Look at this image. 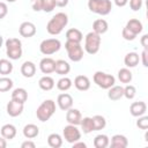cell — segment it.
I'll list each match as a JSON object with an SVG mask.
<instances>
[{"label": "cell", "instance_id": "1", "mask_svg": "<svg viewBox=\"0 0 148 148\" xmlns=\"http://www.w3.org/2000/svg\"><path fill=\"white\" fill-rule=\"evenodd\" d=\"M68 23V16L67 14L59 12L57 13L46 24V30L50 35H58L62 31V29Z\"/></svg>", "mask_w": 148, "mask_h": 148}, {"label": "cell", "instance_id": "2", "mask_svg": "<svg viewBox=\"0 0 148 148\" xmlns=\"http://www.w3.org/2000/svg\"><path fill=\"white\" fill-rule=\"evenodd\" d=\"M56 112V103L52 99H45L36 110V116L38 120L46 121L49 120L52 114Z\"/></svg>", "mask_w": 148, "mask_h": 148}, {"label": "cell", "instance_id": "3", "mask_svg": "<svg viewBox=\"0 0 148 148\" xmlns=\"http://www.w3.org/2000/svg\"><path fill=\"white\" fill-rule=\"evenodd\" d=\"M88 8L92 13L99 15H108L112 9V3L111 0H89Z\"/></svg>", "mask_w": 148, "mask_h": 148}, {"label": "cell", "instance_id": "4", "mask_svg": "<svg viewBox=\"0 0 148 148\" xmlns=\"http://www.w3.org/2000/svg\"><path fill=\"white\" fill-rule=\"evenodd\" d=\"M101 46V35L90 31L87 34L84 39V50L89 54H95L98 52Z\"/></svg>", "mask_w": 148, "mask_h": 148}, {"label": "cell", "instance_id": "5", "mask_svg": "<svg viewBox=\"0 0 148 148\" xmlns=\"http://www.w3.org/2000/svg\"><path fill=\"white\" fill-rule=\"evenodd\" d=\"M92 80L94 82L101 87L102 89H109L111 88L112 86H114V82H116V79L113 75L111 74H106L104 72H101V71H97L94 76H92Z\"/></svg>", "mask_w": 148, "mask_h": 148}, {"label": "cell", "instance_id": "6", "mask_svg": "<svg viewBox=\"0 0 148 148\" xmlns=\"http://www.w3.org/2000/svg\"><path fill=\"white\" fill-rule=\"evenodd\" d=\"M65 49L67 51L68 58L72 61H80L83 58V49L80 45V43L76 42H71V40H66L65 43Z\"/></svg>", "mask_w": 148, "mask_h": 148}, {"label": "cell", "instance_id": "7", "mask_svg": "<svg viewBox=\"0 0 148 148\" xmlns=\"http://www.w3.org/2000/svg\"><path fill=\"white\" fill-rule=\"evenodd\" d=\"M61 47V43L59 39L57 38H47V39H44L40 45H39V50L45 56H50V54H53L56 53L57 51H59Z\"/></svg>", "mask_w": 148, "mask_h": 148}, {"label": "cell", "instance_id": "8", "mask_svg": "<svg viewBox=\"0 0 148 148\" xmlns=\"http://www.w3.org/2000/svg\"><path fill=\"white\" fill-rule=\"evenodd\" d=\"M62 133H64L65 140H66L67 142H69V143H73V142H75V141H79L80 138H81V132L76 128L75 125H72V124L65 126Z\"/></svg>", "mask_w": 148, "mask_h": 148}, {"label": "cell", "instance_id": "9", "mask_svg": "<svg viewBox=\"0 0 148 148\" xmlns=\"http://www.w3.org/2000/svg\"><path fill=\"white\" fill-rule=\"evenodd\" d=\"M18 32L22 37H25V38L32 37L36 34V25L32 22H29V21L22 22L20 28H18Z\"/></svg>", "mask_w": 148, "mask_h": 148}, {"label": "cell", "instance_id": "10", "mask_svg": "<svg viewBox=\"0 0 148 148\" xmlns=\"http://www.w3.org/2000/svg\"><path fill=\"white\" fill-rule=\"evenodd\" d=\"M6 109H7V113L10 117H17L23 111V103H20V102H16L14 99H10L7 103Z\"/></svg>", "mask_w": 148, "mask_h": 148}, {"label": "cell", "instance_id": "11", "mask_svg": "<svg viewBox=\"0 0 148 148\" xmlns=\"http://www.w3.org/2000/svg\"><path fill=\"white\" fill-rule=\"evenodd\" d=\"M57 103L59 105V108L64 111H67L68 109L72 108L73 105V97L67 94V92H64V94H60L57 98Z\"/></svg>", "mask_w": 148, "mask_h": 148}, {"label": "cell", "instance_id": "12", "mask_svg": "<svg viewBox=\"0 0 148 148\" xmlns=\"http://www.w3.org/2000/svg\"><path fill=\"white\" fill-rule=\"evenodd\" d=\"M146 110H147V105H146V103L142 102V101L133 102V103L131 104V106H130V112H131V114L134 116V117H140V116L145 114Z\"/></svg>", "mask_w": 148, "mask_h": 148}, {"label": "cell", "instance_id": "13", "mask_svg": "<svg viewBox=\"0 0 148 148\" xmlns=\"http://www.w3.org/2000/svg\"><path fill=\"white\" fill-rule=\"evenodd\" d=\"M82 119V114L77 109H68L67 113H66V120L68 121V124L72 125H80Z\"/></svg>", "mask_w": 148, "mask_h": 148}, {"label": "cell", "instance_id": "14", "mask_svg": "<svg viewBox=\"0 0 148 148\" xmlns=\"http://www.w3.org/2000/svg\"><path fill=\"white\" fill-rule=\"evenodd\" d=\"M54 62L56 60H53L50 57H45L40 60L39 62V68L42 71V73L44 74H50L52 72H54Z\"/></svg>", "mask_w": 148, "mask_h": 148}, {"label": "cell", "instance_id": "15", "mask_svg": "<svg viewBox=\"0 0 148 148\" xmlns=\"http://www.w3.org/2000/svg\"><path fill=\"white\" fill-rule=\"evenodd\" d=\"M74 86L80 91H86L90 88V80L86 75H77L74 79Z\"/></svg>", "mask_w": 148, "mask_h": 148}, {"label": "cell", "instance_id": "16", "mask_svg": "<svg viewBox=\"0 0 148 148\" xmlns=\"http://www.w3.org/2000/svg\"><path fill=\"white\" fill-rule=\"evenodd\" d=\"M71 71V66L67 61L62 60V59H59L54 62V72L59 75H66L68 74Z\"/></svg>", "mask_w": 148, "mask_h": 148}, {"label": "cell", "instance_id": "17", "mask_svg": "<svg viewBox=\"0 0 148 148\" xmlns=\"http://www.w3.org/2000/svg\"><path fill=\"white\" fill-rule=\"evenodd\" d=\"M128 141L125 135L116 134L111 138V148H126Z\"/></svg>", "mask_w": 148, "mask_h": 148}, {"label": "cell", "instance_id": "18", "mask_svg": "<svg viewBox=\"0 0 148 148\" xmlns=\"http://www.w3.org/2000/svg\"><path fill=\"white\" fill-rule=\"evenodd\" d=\"M21 73L24 77H32L36 73V66L31 61H24L21 66Z\"/></svg>", "mask_w": 148, "mask_h": 148}, {"label": "cell", "instance_id": "19", "mask_svg": "<svg viewBox=\"0 0 148 148\" xmlns=\"http://www.w3.org/2000/svg\"><path fill=\"white\" fill-rule=\"evenodd\" d=\"M124 96V87L121 86H112L109 88L108 91V97L111 101H118Z\"/></svg>", "mask_w": 148, "mask_h": 148}, {"label": "cell", "instance_id": "20", "mask_svg": "<svg viewBox=\"0 0 148 148\" xmlns=\"http://www.w3.org/2000/svg\"><path fill=\"white\" fill-rule=\"evenodd\" d=\"M108 28H109V24L104 18H97L92 23V31L98 34V35H102V34L106 32Z\"/></svg>", "mask_w": 148, "mask_h": 148}, {"label": "cell", "instance_id": "21", "mask_svg": "<svg viewBox=\"0 0 148 148\" xmlns=\"http://www.w3.org/2000/svg\"><path fill=\"white\" fill-rule=\"evenodd\" d=\"M66 39L67 40H71V42H76V43H80L82 39H83V35L82 32L76 29V28H71L66 31Z\"/></svg>", "mask_w": 148, "mask_h": 148}, {"label": "cell", "instance_id": "22", "mask_svg": "<svg viewBox=\"0 0 148 148\" xmlns=\"http://www.w3.org/2000/svg\"><path fill=\"white\" fill-rule=\"evenodd\" d=\"M12 99L24 104V102L28 99V92H27V90L24 88H16V89H14L13 92H12Z\"/></svg>", "mask_w": 148, "mask_h": 148}, {"label": "cell", "instance_id": "23", "mask_svg": "<svg viewBox=\"0 0 148 148\" xmlns=\"http://www.w3.org/2000/svg\"><path fill=\"white\" fill-rule=\"evenodd\" d=\"M140 61V56L136 52H130L125 56L124 58V62L127 67H135Z\"/></svg>", "mask_w": 148, "mask_h": 148}, {"label": "cell", "instance_id": "24", "mask_svg": "<svg viewBox=\"0 0 148 148\" xmlns=\"http://www.w3.org/2000/svg\"><path fill=\"white\" fill-rule=\"evenodd\" d=\"M38 86H39V88H40L42 90H45V91L51 90V89L54 87V80H53L51 76L45 75V76H43V77L39 79Z\"/></svg>", "mask_w": 148, "mask_h": 148}, {"label": "cell", "instance_id": "25", "mask_svg": "<svg viewBox=\"0 0 148 148\" xmlns=\"http://www.w3.org/2000/svg\"><path fill=\"white\" fill-rule=\"evenodd\" d=\"M0 132H1V135L5 138V139H14V136L16 135V128H15V126L14 125H12V124H6V125H3L2 127H1V130H0Z\"/></svg>", "mask_w": 148, "mask_h": 148}, {"label": "cell", "instance_id": "26", "mask_svg": "<svg viewBox=\"0 0 148 148\" xmlns=\"http://www.w3.org/2000/svg\"><path fill=\"white\" fill-rule=\"evenodd\" d=\"M38 133H39V128L35 124H28L23 127V134L27 139H34L38 135Z\"/></svg>", "mask_w": 148, "mask_h": 148}, {"label": "cell", "instance_id": "27", "mask_svg": "<svg viewBox=\"0 0 148 148\" xmlns=\"http://www.w3.org/2000/svg\"><path fill=\"white\" fill-rule=\"evenodd\" d=\"M126 27L132 31V32H134L135 35H138V34H140L141 31H142V23L138 20V18H131V20H128L127 21V23H126Z\"/></svg>", "mask_w": 148, "mask_h": 148}, {"label": "cell", "instance_id": "28", "mask_svg": "<svg viewBox=\"0 0 148 148\" xmlns=\"http://www.w3.org/2000/svg\"><path fill=\"white\" fill-rule=\"evenodd\" d=\"M118 79L121 83H130L132 81V72L128 68H120L118 71Z\"/></svg>", "mask_w": 148, "mask_h": 148}, {"label": "cell", "instance_id": "29", "mask_svg": "<svg viewBox=\"0 0 148 148\" xmlns=\"http://www.w3.org/2000/svg\"><path fill=\"white\" fill-rule=\"evenodd\" d=\"M47 143L52 148H59L62 145V139H61V136L59 134L52 133V134H50L47 136Z\"/></svg>", "mask_w": 148, "mask_h": 148}, {"label": "cell", "instance_id": "30", "mask_svg": "<svg viewBox=\"0 0 148 148\" xmlns=\"http://www.w3.org/2000/svg\"><path fill=\"white\" fill-rule=\"evenodd\" d=\"M109 145V138L105 134H98L94 139V146L95 148H105Z\"/></svg>", "mask_w": 148, "mask_h": 148}, {"label": "cell", "instance_id": "31", "mask_svg": "<svg viewBox=\"0 0 148 148\" xmlns=\"http://www.w3.org/2000/svg\"><path fill=\"white\" fill-rule=\"evenodd\" d=\"M13 71V64L7 59H0V74L1 75H8Z\"/></svg>", "mask_w": 148, "mask_h": 148}, {"label": "cell", "instance_id": "32", "mask_svg": "<svg viewBox=\"0 0 148 148\" xmlns=\"http://www.w3.org/2000/svg\"><path fill=\"white\" fill-rule=\"evenodd\" d=\"M81 127H82V131L83 133L88 134L90 132L94 131V124H92V119L90 117H84L81 119V123H80Z\"/></svg>", "mask_w": 148, "mask_h": 148}, {"label": "cell", "instance_id": "33", "mask_svg": "<svg viewBox=\"0 0 148 148\" xmlns=\"http://www.w3.org/2000/svg\"><path fill=\"white\" fill-rule=\"evenodd\" d=\"M91 119H92V124H94V131L103 130L105 127V125H106V120H105V118L103 116L96 114Z\"/></svg>", "mask_w": 148, "mask_h": 148}, {"label": "cell", "instance_id": "34", "mask_svg": "<svg viewBox=\"0 0 148 148\" xmlns=\"http://www.w3.org/2000/svg\"><path fill=\"white\" fill-rule=\"evenodd\" d=\"M71 87H72V81H71L69 77L64 76V77L59 79L58 82H57V88H58L59 90H61V91H66V90H68Z\"/></svg>", "mask_w": 148, "mask_h": 148}, {"label": "cell", "instance_id": "35", "mask_svg": "<svg viewBox=\"0 0 148 148\" xmlns=\"http://www.w3.org/2000/svg\"><path fill=\"white\" fill-rule=\"evenodd\" d=\"M13 87V80L7 77V76H2L0 77V92H5L8 91L9 89H12Z\"/></svg>", "mask_w": 148, "mask_h": 148}, {"label": "cell", "instance_id": "36", "mask_svg": "<svg viewBox=\"0 0 148 148\" xmlns=\"http://www.w3.org/2000/svg\"><path fill=\"white\" fill-rule=\"evenodd\" d=\"M6 54L9 59H13V60H16V59H20L21 56H22V47H14V49H8L6 50Z\"/></svg>", "mask_w": 148, "mask_h": 148}, {"label": "cell", "instance_id": "37", "mask_svg": "<svg viewBox=\"0 0 148 148\" xmlns=\"http://www.w3.org/2000/svg\"><path fill=\"white\" fill-rule=\"evenodd\" d=\"M14 47H22V43L18 38H8L6 40V50L8 49H14Z\"/></svg>", "mask_w": 148, "mask_h": 148}, {"label": "cell", "instance_id": "38", "mask_svg": "<svg viewBox=\"0 0 148 148\" xmlns=\"http://www.w3.org/2000/svg\"><path fill=\"white\" fill-rule=\"evenodd\" d=\"M135 92H136V89L134 86L132 84H127L125 88H124V96L127 98V99H132L134 96H135Z\"/></svg>", "mask_w": 148, "mask_h": 148}, {"label": "cell", "instance_id": "39", "mask_svg": "<svg viewBox=\"0 0 148 148\" xmlns=\"http://www.w3.org/2000/svg\"><path fill=\"white\" fill-rule=\"evenodd\" d=\"M136 126L140 130H147L148 128V117L143 116V114H142V117L140 116L139 119L136 120Z\"/></svg>", "mask_w": 148, "mask_h": 148}, {"label": "cell", "instance_id": "40", "mask_svg": "<svg viewBox=\"0 0 148 148\" xmlns=\"http://www.w3.org/2000/svg\"><path fill=\"white\" fill-rule=\"evenodd\" d=\"M54 8H56V5H54L53 0H43V8H42V10H44L46 13H50Z\"/></svg>", "mask_w": 148, "mask_h": 148}, {"label": "cell", "instance_id": "41", "mask_svg": "<svg viewBox=\"0 0 148 148\" xmlns=\"http://www.w3.org/2000/svg\"><path fill=\"white\" fill-rule=\"evenodd\" d=\"M121 36H123L124 39H126V40H133V39L136 37V35H135L134 32H132L127 27H125V28L123 29V31H121Z\"/></svg>", "mask_w": 148, "mask_h": 148}, {"label": "cell", "instance_id": "42", "mask_svg": "<svg viewBox=\"0 0 148 148\" xmlns=\"http://www.w3.org/2000/svg\"><path fill=\"white\" fill-rule=\"evenodd\" d=\"M141 6H142V0H130V7L134 12L139 10L141 8Z\"/></svg>", "mask_w": 148, "mask_h": 148}, {"label": "cell", "instance_id": "43", "mask_svg": "<svg viewBox=\"0 0 148 148\" xmlns=\"http://www.w3.org/2000/svg\"><path fill=\"white\" fill-rule=\"evenodd\" d=\"M31 6L35 12H39L43 8V0H31Z\"/></svg>", "mask_w": 148, "mask_h": 148}, {"label": "cell", "instance_id": "44", "mask_svg": "<svg viewBox=\"0 0 148 148\" xmlns=\"http://www.w3.org/2000/svg\"><path fill=\"white\" fill-rule=\"evenodd\" d=\"M8 13V7H7V3L6 2H0V20L3 18Z\"/></svg>", "mask_w": 148, "mask_h": 148}, {"label": "cell", "instance_id": "45", "mask_svg": "<svg viewBox=\"0 0 148 148\" xmlns=\"http://www.w3.org/2000/svg\"><path fill=\"white\" fill-rule=\"evenodd\" d=\"M141 59H142V65L147 67L148 66V49H143L141 53Z\"/></svg>", "mask_w": 148, "mask_h": 148}, {"label": "cell", "instance_id": "46", "mask_svg": "<svg viewBox=\"0 0 148 148\" xmlns=\"http://www.w3.org/2000/svg\"><path fill=\"white\" fill-rule=\"evenodd\" d=\"M141 45L143 46V49H148V35L145 34L142 37H141Z\"/></svg>", "mask_w": 148, "mask_h": 148}, {"label": "cell", "instance_id": "47", "mask_svg": "<svg viewBox=\"0 0 148 148\" xmlns=\"http://www.w3.org/2000/svg\"><path fill=\"white\" fill-rule=\"evenodd\" d=\"M53 2L57 7H65V6H67L68 0H53Z\"/></svg>", "mask_w": 148, "mask_h": 148}, {"label": "cell", "instance_id": "48", "mask_svg": "<svg viewBox=\"0 0 148 148\" xmlns=\"http://www.w3.org/2000/svg\"><path fill=\"white\" fill-rule=\"evenodd\" d=\"M21 147H22V148H35L36 145H35L32 141H29V140H28V141H24V142L21 145Z\"/></svg>", "mask_w": 148, "mask_h": 148}, {"label": "cell", "instance_id": "49", "mask_svg": "<svg viewBox=\"0 0 148 148\" xmlns=\"http://www.w3.org/2000/svg\"><path fill=\"white\" fill-rule=\"evenodd\" d=\"M73 148H86V143L84 142H73Z\"/></svg>", "mask_w": 148, "mask_h": 148}, {"label": "cell", "instance_id": "50", "mask_svg": "<svg viewBox=\"0 0 148 148\" xmlns=\"http://www.w3.org/2000/svg\"><path fill=\"white\" fill-rule=\"evenodd\" d=\"M113 1H114V3H116L118 7H124V6L127 3L128 0H113Z\"/></svg>", "mask_w": 148, "mask_h": 148}, {"label": "cell", "instance_id": "51", "mask_svg": "<svg viewBox=\"0 0 148 148\" xmlns=\"http://www.w3.org/2000/svg\"><path fill=\"white\" fill-rule=\"evenodd\" d=\"M7 146V142H6V139L3 136L0 138V148H5Z\"/></svg>", "mask_w": 148, "mask_h": 148}, {"label": "cell", "instance_id": "52", "mask_svg": "<svg viewBox=\"0 0 148 148\" xmlns=\"http://www.w3.org/2000/svg\"><path fill=\"white\" fill-rule=\"evenodd\" d=\"M2 43H3V38H2V36H0V47L2 46Z\"/></svg>", "mask_w": 148, "mask_h": 148}, {"label": "cell", "instance_id": "53", "mask_svg": "<svg viewBox=\"0 0 148 148\" xmlns=\"http://www.w3.org/2000/svg\"><path fill=\"white\" fill-rule=\"evenodd\" d=\"M145 140L148 141V133H147V132H146V134H145Z\"/></svg>", "mask_w": 148, "mask_h": 148}, {"label": "cell", "instance_id": "54", "mask_svg": "<svg viewBox=\"0 0 148 148\" xmlns=\"http://www.w3.org/2000/svg\"><path fill=\"white\" fill-rule=\"evenodd\" d=\"M6 1H8V2H14V1H16V0H6Z\"/></svg>", "mask_w": 148, "mask_h": 148}]
</instances>
